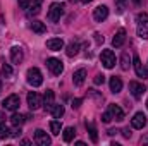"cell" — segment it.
Returning <instances> with one entry per match:
<instances>
[{"label": "cell", "instance_id": "1f68e13d", "mask_svg": "<svg viewBox=\"0 0 148 146\" xmlns=\"http://www.w3.org/2000/svg\"><path fill=\"white\" fill-rule=\"evenodd\" d=\"M126 3H127V0H115L117 12H124V9H126Z\"/></svg>", "mask_w": 148, "mask_h": 146}, {"label": "cell", "instance_id": "5bb4252c", "mask_svg": "<svg viewBox=\"0 0 148 146\" xmlns=\"http://www.w3.org/2000/svg\"><path fill=\"white\" fill-rule=\"evenodd\" d=\"M109 112H110L112 119H115V120H124V110L121 108L119 105H115V103H110L109 105Z\"/></svg>", "mask_w": 148, "mask_h": 146}, {"label": "cell", "instance_id": "9a60e30c", "mask_svg": "<svg viewBox=\"0 0 148 146\" xmlns=\"http://www.w3.org/2000/svg\"><path fill=\"white\" fill-rule=\"evenodd\" d=\"M84 79H86V69H77V71L73 74V83H74V86H83Z\"/></svg>", "mask_w": 148, "mask_h": 146}, {"label": "cell", "instance_id": "f35d334b", "mask_svg": "<svg viewBox=\"0 0 148 146\" xmlns=\"http://www.w3.org/2000/svg\"><path fill=\"white\" fill-rule=\"evenodd\" d=\"M95 41H97V43H103V36H100V35L97 33V35H95Z\"/></svg>", "mask_w": 148, "mask_h": 146}, {"label": "cell", "instance_id": "e575fe53", "mask_svg": "<svg viewBox=\"0 0 148 146\" xmlns=\"http://www.w3.org/2000/svg\"><path fill=\"white\" fill-rule=\"evenodd\" d=\"M102 120H103L105 124H109V122L112 120V115H110V112H109V110H107V112H105V113L102 115Z\"/></svg>", "mask_w": 148, "mask_h": 146}, {"label": "cell", "instance_id": "30bf717a", "mask_svg": "<svg viewBox=\"0 0 148 146\" xmlns=\"http://www.w3.org/2000/svg\"><path fill=\"white\" fill-rule=\"evenodd\" d=\"M133 67H134V71H136V76L138 77H148V72H147V69L143 67V64H141V60H140V57L138 55H134L133 57Z\"/></svg>", "mask_w": 148, "mask_h": 146}, {"label": "cell", "instance_id": "ba28073f", "mask_svg": "<svg viewBox=\"0 0 148 146\" xmlns=\"http://www.w3.org/2000/svg\"><path fill=\"white\" fill-rule=\"evenodd\" d=\"M109 17V7L107 5H98L95 10H93V19L97 23H102Z\"/></svg>", "mask_w": 148, "mask_h": 146}, {"label": "cell", "instance_id": "44dd1931", "mask_svg": "<svg viewBox=\"0 0 148 146\" xmlns=\"http://www.w3.org/2000/svg\"><path fill=\"white\" fill-rule=\"evenodd\" d=\"M74 134H76V129H74V127H66L64 132H62V139H64V143H71V141L74 139Z\"/></svg>", "mask_w": 148, "mask_h": 146}, {"label": "cell", "instance_id": "ee69618b", "mask_svg": "<svg viewBox=\"0 0 148 146\" xmlns=\"http://www.w3.org/2000/svg\"><path fill=\"white\" fill-rule=\"evenodd\" d=\"M83 3H90V2H93V0H81Z\"/></svg>", "mask_w": 148, "mask_h": 146}, {"label": "cell", "instance_id": "8992f818", "mask_svg": "<svg viewBox=\"0 0 148 146\" xmlns=\"http://www.w3.org/2000/svg\"><path fill=\"white\" fill-rule=\"evenodd\" d=\"M19 105H21V100H19V96L17 95H9L5 100H3V108L5 110H17L19 108Z\"/></svg>", "mask_w": 148, "mask_h": 146}, {"label": "cell", "instance_id": "d590c367", "mask_svg": "<svg viewBox=\"0 0 148 146\" xmlns=\"http://www.w3.org/2000/svg\"><path fill=\"white\" fill-rule=\"evenodd\" d=\"M17 2H19V7H21V9H28L31 0H17Z\"/></svg>", "mask_w": 148, "mask_h": 146}, {"label": "cell", "instance_id": "d6986e66", "mask_svg": "<svg viewBox=\"0 0 148 146\" xmlns=\"http://www.w3.org/2000/svg\"><path fill=\"white\" fill-rule=\"evenodd\" d=\"M26 120H28V117L23 115V113H14V115L10 117V124H12V126H23Z\"/></svg>", "mask_w": 148, "mask_h": 146}, {"label": "cell", "instance_id": "d6a6232c", "mask_svg": "<svg viewBox=\"0 0 148 146\" xmlns=\"http://www.w3.org/2000/svg\"><path fill=\"white\" fill-rule=\"evenodd\" d=\"M103 81H105V76H103V74H97L95 79H93L95 84H103Z\"/></svg>", "mask_w": 148, "mask_h": 146}, {"label": "cell", "instance_id": "9c48e42d", "mask_svg": "<svg viewBox=\"0 0 148 146\" xmlns=\"http://www.w3.org/2000/svg\"><path fill=\"white\" fill-rule=\"evenodd\" d=\"M28 107L31 110H38L41 107V96L38 95L36 91H31V93L28 95Z\"/></svg>", "mask_w": 148, "mask_h": 146}, {"label": "cell", "instance_id": "7c38bea8", "mask_svg": "<svg viewBox=\"0 0 148 146\" xmlns=\"http://www.w3.org/2000/svg\"><path fill=\"white\" fill-rule=\"evenodd\" d=\"M47 48L52 52H59L64 48V40L62 38H50V40H47Z\"/></svg>", "mask_w": 148, "mask_h": 146}, {"label": "cell", "instance_id": "4dcf8cb0", "mask_svg": "<svg viewBox=\"0 0 148 146\" xmlns=\"http://www.w3.org/2000/svg\"><path fill=\"white\" fill-rule=\"evenodd\" d=\"M136 21H138V24H147L148 23V14L147 12H140V14L136 16Z\"/></svg>", "mask_w": 148, "mask_h": 146}, {"label": "cell", "instance_id": "4316f807", "mask_svg": "<svg viewBox=\"0 0 148 146\" xmlns=\"http://www.w3.org/2000/svg\"><path fill=\"white\" fill-rule=\"evenodd\" d=\"M129 62H131V60H129V55H127V52H124V53H122V59H121V67H122L124 71H127L129 65H131Z\"/></svg>", "mask_w": 148, "mask_h": 146}, {"label": "cell", "instance_id": "836d02e7", "mask_svg": "<svg viewBox=\"0 0 148 146\" xmlns=\"http://www.w3.org/2000/svg\"><path fill=\"white\" fill-rule=\"evenodd\" d=\"M10 136H12V138L21 136V126H16V129H12V131H10Z\"/></svg>", "mask_w": 148, "mask_h": 146}, {"label": "cell", "instance_id": "277c9868", "mask_svg": "<svg viewBox=\"0 0 148 146\" xmlns=\"http://www.w3.org/2000/svg\"><path fill=\"white\" fill-rule=\"evenodd\" d=\"M100 60H102V64H103L105 69H112L115 65V55H114L112 50H103L102 55H100Z\"/></svg>", "mask_w": 148, "mask_h": 146}, {"label": "cell", "instance_id": "8d00e7d4", "mask_svg": "<svg viewBox=\"0 0 148 146\" xmlns=\"http://www.w3.org/2000/svg\"><path fill=\"white\" fill-rule=\"evenodd\" d=\"M81 103H83V100H81V98L73 100V108H79V107H81Z\"/></svg>", "mask_w": 148, "mask_h": 146}, {"label": "cell", "instance_id": "603a6c76", "mask_svg": "<svg viewBox=\"0 0 148 146\" xmlns=\"http://www.w3.org/2000/svg\"><path fill=\"white\" fill-rule=\"evenodd\" d=\"M41 3H43V0H35V2L31 3L29 10H28V14H29V16H36V14H40V10H41Z\"/></svg>", "mask_w": 148, "mask_h": 146}, {"label": "cell", "instance_id": "ac0fdd59", "mask_svg": "<svg viewBox=\"0 0 148 146\" xmlns=\"http://www.w3.org/2000/svg\"><path fill=\"white\" fill-rule=\"evenodd\" d=\"M109 86H110V91L112 93H121V89H122V81H121V77H110V83H109Z\"/></svg>", "mask_w": 148, "mask_h": 146}, {"label": "cell", "instance_id": "8fae6325", "mask_svg": "<svg viewBox=\"0 0 148 146\" xmlns=\"http://www.w3.org/2000/svg\"><path fill=\"white\" fill-rule=\"evenodd\" d=\"M35 141H36L40 146H48L52 143L50 136H47V132L41 131V129H36V131H35Z\"/></svg>", "mask_w": 148, "mask_h": 146}, {"label": "cell", "instance_id": "7402d4cb", "mask_svg": "<svg viewBox=\"0 0 148 146\" xmlns=\"http://www.w3.org/2000/svg\"><path fill=\"white\" fill-rule=\"evenodd\" d=\"M31 29H33L36 35H43V33L47 31V28H45V24H43L41 21H33V23H31Z\"/></svg>", "mask_w": 148, "mask_h": 146}, {"label": "cell", "instance_id": "e0dca14e", "mask_svg": "<svg viewBox=\"0 0 148 146\" xmlns=\"http://www.w3.org/2000/svg\"><path fill=\"white\" fill-rule=\"evenodd\" d=\"M53 98H55L53 91H52V89H48V91L45 93V96H43V107H45L47 112L52 108V105H53Z\"/></svg>", "mask_w": 148, "mask_h": 146}, {"label": "cell", "instance_id": "d4e9b609", "mask_svg": "<svg viewBox=\"0 0 148 146\" xmlns=\"http://www.w3.org/2000/svg\"><path fill=\"white\" fill-rule=\"evenodd\" d=\"M48 112H50L55 119H60V117L64 115V107H62V105H55V103H53V105H52V108L48 110Z\"/></svg>", "mask_w": 148, "mask_h": 146}, {"label": "cell", "instance_id": "f1b7e54d", "mask_svg": "<svg viewBox=\"0 0 148 146\" xmlns=\"http://www.w3.org/2000/svg\"><path fill=\"white\" fill-rule=\"evenodd\" d=\"M0 74H2V77H10L12 76V67L9 64H3L2 69H0Z\"/></svg>", "mask_w": 148, "mask_h": 146}, {"label": "cell", "instance_id": "3957f363", "mask_svg": "<svg viewBox=\"0 0 148 146\" xmlns=\"http://www.w3.org/2000/svg\"><path fill=\"white\" fill-rule=\"evenodd\" d=\"M47 67L50 69V72L53 74V76H60L62 71H64V64H62L59 59H55V57L47 59Z\"/></svg>", "mask_w": 148, "mask_h": 146}, {"label": "cell", "instance_id": "cb8c5ba5", "mask_svg": "<svg viewBox=\"0 0 148 146\" xmlns=\"http://www.w3.org/2000/svg\"><path fill=\"white\" fill-rule=\"evenodd\" d=\"M77 52H79V43H77V41H71L69 46H67V50H66V53H67L69 57H76Z\"/></svg>", "mask_w": 148, "mask_h": 146}, {"label": "cell", "instance_id": "52a82bcc", "mask_svg": "<svg viewBox=\"0 0 148 146\" xmlns=\"http://www.w3.org/2000/svg\"><path fill=\"white\" fill-rule=\"evenodd\" d=\"M145 126H147V115L143 112L134 113V117L131 119V127L133 129H143Z\"/></svg>", "mask_w": 148, "mask_h": 146}, {"label": "cell", "instance_id": "ffe728a7", "mask_svg": "<svg viewBox=\"0 0 148 146\" xmlns=\"http://www.w3.org/2000/svg\"><path fill=\"white\" fill-rule=\"evenodd\" d=\"M86 129H88V132H90L91 143H98V131H97V127H95L91 122H86Z\"/></svg>", "mask_w": 148, "mask_h": 146}, {"label": "cell", "instance_id": "2e32d148", "mask_svg": "<svg viewBox=\"0 0 148 146\" xmlns=\"http://www.w3.org/2000/svg\"><path fill=\"white\" fill-rule=\"evenodd\" d=\"M124 41H126V31H124V29H119V31L115 33V36L112 38V45H114L115 48H121V46L124 45Z\"/></svg>", "mask_w": 148, "mask_h": 146}, {"label": "cell", "instance_id": "4fadbf2b", "mask_svg": "<svg viewBox=\"0 0 148 146\" xmlns=\"http://www.w3.org/2000/svg\"><path fill=\"white\" fill-rule=\"evenodd\" d=\"M10 60L14 64H21L24 60V52H23L21 46H12L10 48Z\"/></svg>", "mask_w": 148, "mask_h": 146}, {"label": "cell", "instance_id": "7a4b0ae2", "mask_svg": "<svg viewBox=\"0 0 148 146\" xmlns=\"http://www.w3.org/2000/svg\"><path fill=\"white\" fill-rule=\"evenodd\" d=\"M26 77H28V83H29L33 88H38V86L43 84V76H41V72H40L38 67H31V69H28Z\"/></svg>", "mask_w": 148, "mask_h": 146}, {"label": "cell", "instance_id": "f546056e", "mask_svg": "<svg viewBox=\"0 0 148 146\" xmlns=\"http://www.w3.org/2000/svg\"><path fill=\"white\" fill-rule=\"evenodd\" d=\"M138 36H140V38H143V40H147V38H148L147 24H140V26H138Z\"/></svg>", "mask_w": 148, "mask_h": 146}, {"label": "cell", "instance_id": "f6af8a7d", "mask_svg": "<svg viewBox=\"0 0 148 146\" xmlns=\"http://www.w3.org/2000/svg\"><path fill=\"white\" fill-rule=\"evenodd\" d=\"M147 107H148V100H147Z\"/></svg>", "mask_w": 148, "mask_h": 146}, {"label": "cell", "instance_id": "484cf974", "mask_svg": "<svg viewBox=\"0 0 148 146\" xmlns=\"http://www.w3.org/2000/svg\"><path fill=\"white\" fill-rule=\"evenodd\" d=\"M60 129H62V124L59 122V120H52L50 122V131H52V134H60Z\"/></svg>", "mask_w": 148, "mask_h": 146}, {"label": "cell", "instance_id": "7bdbcfd3", "mask_svg": "<svg viewBox=\"0 0 148 146\" xmlns=\"http://www.w3.org/2000/svg\"><path fill=\"white\" fill-rule=\"evenodd\" d=\"M133 2H134L136 5H140V3H141V0H133Z\"/></svg>", "mask_w": 148, "mask_h": 146}, {"label": "cell", "instance_id": "5b68a950", "mask_svg": "<svg viewBox=\"0 0 148 146\" xmlns=\"http://www.w3.org/2000/svg\"><path fill=\"white\" fill-rule=\"evenodd\" d=\"M129 91H131V95H133L136 100H140V98L143 96V93L147 91V88L143 86V83H138V81H131V83H129Z\"/></svg>", "mask_w": 148, "mask_h": 146}, {"label": "cell", "instance_id": "60d3db41", "mask_svg": "<svg viewBox=\"0 0 148 146\" xmlns=\"http://www.w3.org/2000/svg\"><path fill=\"white\" fill-rule=\"evenodd\" d=\"M141 143H143V145H147V143H148V134H147V136H143V138H141Z\"/></svg>", "mask_w": 148, "mask_h": 146}, {"label": "cell", "instance_id": "b9f144b4", "mask_svg": "<svg viewBox=\"0 0 148 146\" xmlns=\"http://www.w3.org/2000/svg\"><path fill=\"white\" fill-rule=\"evenodd\" d=\"M3 119H5V113H3V112H0V122H2Z\"/></svg>", "mask_w": 148, "mask_h": 146}, {"label": "cell", "instance_id": "6da1fadb", "mask_svg": "<svg viewBox=\"0 0 148 146\" xmlns=\"http://www.w3.org/2000/svg\"><path fill=\"white\" fill-rule=\"evenodd\" d=\"M64 9H66V5H64V3H60V2H53V3L50 5V9H48V14H47L48 21H52V23H57V21L62 17V14H64Z\"/></svg>", "mask_w": 148, "mask_h": 146}, {"label": "cell", "instance_id": "ab89813d", "mask_svg": "<svg viewBox=\"0 0 148 146\" xmlns=\"http://www.w3.org/2000/svg\"><path fill=\"white\" fill-rule=\"evenodd\" d=\"M117 132H121V131H119V129H109V134H110V136L117 134Z\"/></svg>", "mask_w": 148, "mask_h": 146}, {"label": "cell", "instance_id": "83f0119b", "mask_svg": "<svg viewBox=\"0 0 148 146\" xmlns=\"http://www.w3.org/2000/svg\"><path fill=\"white\" fill-rule=\"evenodd\" d=\"M10 136V129L3 124V122H0V139H5V138H9Z\"/></svg>", "mask_w": 148, "mask_h": 146}, {"label": "cell", "instance_id": "74e56055", "mask_svg": "<svg viewBox=\"0 0 148 146\" xmlns=\"http://www.w3.org/2000/svg\"><path fill=\"white\" fill-rule=\"evenodd\" d=\"M122 136H124V138H127V139L131 138V131H129V127H127V129H122Z\"/></svg>", "mask_w": 148, "mask_h": 146}]
</instances>
